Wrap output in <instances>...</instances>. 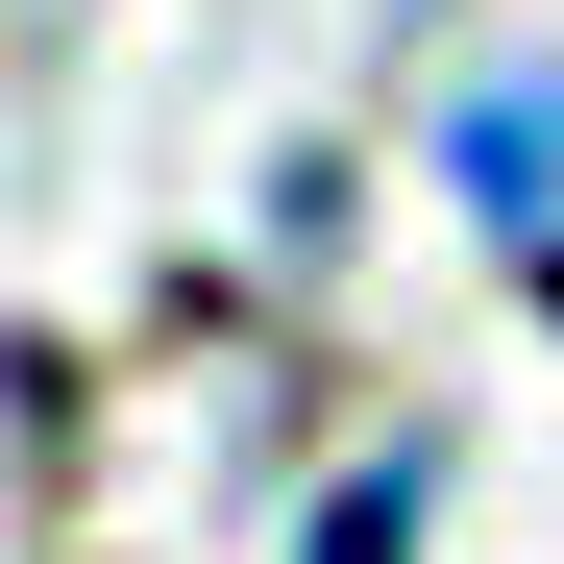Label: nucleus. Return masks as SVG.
<instances>
[{
    "instance_id": "f257e3e1",
    "label": "nucleus",
    "mask_w": 564,
    "mask_h": 564,
    "mask_svg": "<svg viewBox=\"0 0 564 564\" xmlns=\"http://www.w3.org/2000/svg\"><path fill=\"white\" fill-rule=\"evenodd\" d=\"M466 197H491L516 246H564V74L540 99H466Z\"/></svg>"
}]
</instances>
